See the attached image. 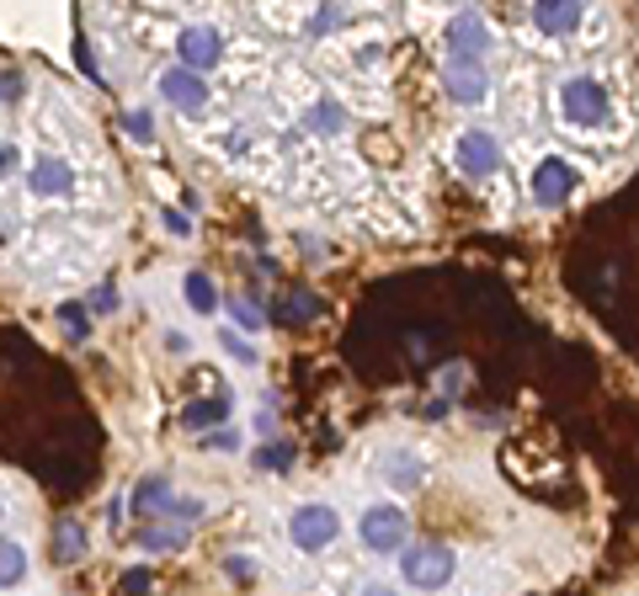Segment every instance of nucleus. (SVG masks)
Here are the masks:
<instances>
[{"instance_id":"393cba45","label":"nucleus","mask_w":639,"mask_h":596,"mask_svg":"<svg viewBox=\"0 0 639 596\" xmlns=\"http://www.w3.org/2000/svg\"><path fill=\"white\" fill-rule=\"evenodd\" d=\"M213 341H219V352L235 362V368H262V347H251V336H241V330L224 326Z\"/></svg>"},{"instance_id":"f03ea898","label":"nucleus","mask_w":639,"mask_h":596,"mask_svg":"<svg viewBox=\"0 0 639 596\" xmlns=\"http://www.w3.org/2000/svg\"><path fill=\"white\" fill-rule=\"evenodd\" d=\"M448 166L469 187H486L490 192L496 181H507V145H501V134L490 123H464L448 139Z\"/></svg>"},{"instance_id":"7ed1b4c3","label":"nucleus","mask_w":639,"mask_h":596,"mask_svg":"<svg viewBox=\"0 0 639 596\" xmlns=\"http://www.w3.org/2000/svg\"><path fill=\"white\" fill-rule=\"evenodd\" d=\"M395 575L405 592L437 596V592H454L458 586L464 560H458V549H448V543H405V554H395Z\"/></svg>"},{"instance_id":"4c0bfd02","label":"nucleus","mask_w":639,"mask_h":596,"mask_svg":"<svg viewBox=\"0 0 639 596\" xmlns=\"http://www.w3.org/2000/svg\"><path fill=\"white\" fill-rule=\"evenodd\" d=\"M251 437H262V443H273V437H277V416H273V405H262V411L251 416Z\"/></svg>"},{"instance_id":"6e6552de","label":"nucleus","mask_w":639,"mask_h":596,"mask_svg":"<svg viewBox=\"0 0 639 596\" xmlns=\"http://www.w3.org/2000/svg\"><path fill=\"white\" fill-rule=\"evenodd\" d=\"M405 543H411V511L405 501H363L358 511V549L373 554V560H395L405 554Z\"/></svg>"},{"instance_id":"dca6fc26","label":"nucleus","mask_w":639,"mask_h":596,"mask_svg":"<svg viewBox=\"0 0 639 596\" xmlns=\"http://www.w3.org/2000/svg\"><path fill=\"white\" fill-rule=\"evenodd\" d=\"M347 28H358L352 6H309L305 22H299V43H336Z\"/></svg>"},{"instance_id":"b1692460","label":"nucleus","mask_w":639,"mask_h":596,"mask_svg":"<svg viewBox=\"0 0 639 596\" xmlns=\"http://www.w3.org/2000/svg\"><path fill=\"white\" fill-rule=\"evenodd\" d=\"M230 421H235V411H230V400H224V394H219V400H198V405H187V411H182V426H187V432H198V437L213 432V426H230Z\"/></svg>"},{"instance_id":"9b49d317","label":"nucleus","mask_w":639,"mask_h":596,"mask_svg":"<svg viewBox=\"0 0 639 596\" xmlns=\"http://www.w3.org/2000/svg\"><path fill=\"white\" fill-rule=\"evenodd\" d=\"M437 86H443V96L454 102V107H486V102H496V70L480 60H443V70H437Z\"/></svg>"},{"instance_id":"a878e982","label":"nucleus","mask_w":639,"mask_h":596,"mask_svg":"<svg viewBox=\"0 0 639 596\" xmlns=\"http://www.w3.org/2000/svg\"><path fill=\"white\" fill-rule=\"evenodd\" d=\"M209 496H177V501H171V507H166V517H160V522H171V528H198V522H203V517H209Z\"/></svg>"},{"instance_id":"39448f33","label":"nucleus","mask_w":639,"mask_h":596,"mask_svg":"<svg viewBox=\"0 0 639 596\" xmlns=\"http://www.w3.org/2000/svg\"><path fill=\"white\" fill-rule=\"evenodd\" d=\"M347 533V517L331 507V501H299V507H288L283 517V538H288V549L299 554V560H320V554H331L336 543Z\"/></svg>"},{"instance_id":"ea45409f","label":"nucleus","mask_w":639,"mask_h":596,"mask_svg":"<svg viewBox=\"0 0 639 596\" xmlns=\"http://www.w3.org/2000/svg\"><path fill=\"white\" fill-rule=\"evenodd\" d=\"M352 596H411V592H405L400 581H363Z\"/></svg>"},{"instance_id":"79ce46f5","label":"nucleus","mask_w":639,"mask_h":596,"mask_svg":"<svg viewBox=\"0 0 639 596\" xmlns=\"http://www.w3.org/2000/svg\"><path fill=\"white\" fill-rule=\"evenodd\" d=\"M224 570H230L235 581H251V575H256V560H251V554H230V560H224Z\"/></svg>"},{"instance_id":"6ab92c4d","label":"nucleus","mask_w":639,"mask_h":596,"mask_svg":"<svg viewBox=\"0 0 639 596\" xmlns=\"http://www.w3.org/2000/svg\"><path fill=\"white\" fill-rule=\"evenodd\" d=\"M171 501H177V485H171V475L160 469V475H150V479H139V485H134V496H128V511H139L145 522H160Z\"/></svg>"},{"instance_id":"bb28decb","label":"nucleus","mask_w":639,"mask_h":596,"mask_svg":"<svg viewBox=\"0 0 639 596\" xmlns=\"http://www.w3.org/2000/svg\"><path fill=\"white\" fill-rule=\"evenodd\" d=\"M187 533L182 528H171V522H145V533H139V549L145 554H171V549H182Z\"/></svg>"},{"instance_id":"72a5a7b5","label":"nucleus","mask_w":639,"mask_h":596,"mask_svg":"<svg viewBox=\"0 0 639 596\" xmlns=\"http://www.w3.org/2000/svg\"><path fill=\"white\" fill-rule=\"evenodd\" d=\"M608 28H613V11H586V28H581V49L586 54H603L608 49Z\"/></svg>"},{"instance_id":"423d86ee","label":"nucleus","mask_w":639,"mask_h":596,"mask_svg":"<svg viewBox=\"0 0 639 596\" xmlns=\"http://www.w3.org/2000/svg\"><path fill=\"white\" fill-rule=\"evenodd\" d=\"M86 187V171L75 166L70 149H38L28 155V171H22V192L32 203H75Z\"/></svg>"},{"instance_id":"c756f323","label":"nucleus","mask_w":639,"mask_h":596,"mask_svg":"<svg viewBox=\"0 0 639 596\" xmlns=\"http://www.w3.org/2000/svg\"><path fill=\"white\" fill-rule=\"evenodd\" d=\"M118 309H123L118 283H92V294H86V315H92V320H113Z\"/></svg>"},{"instance_id":"f8f14e48","label":"nucleus","mask_w":639,"mask_h":596,"mask_svg":"<svg viewBox=\"0 0 639 596\" xmlns=\"http://www.w3.org/2000/svg\"><path fill=\"white\" fill-rule=\"evenodd\" d=\"M305 139H315V145H341L347 139V128H352V113H347V102L336 96V91H315L305 107H299V123H294Z\"/></svg>"},{"instance_id":"f3484780","label":"nucleus","mask_w":639,"mask_h":596,"mask_svg":"<svg viewBox=\"0 0 639 596\" xmlns=\"http://www.w3.org/2000/svg\"><path fill=\"white\" fill-rule=\"evenodd\" d=\"M363 554V549H358ZM358 554H320V596H352L363 586V560Z\"/></svg>"},{"instance_id":"f704fd0d","label":"nucleus","mask_w":639,"mask_h":596,"mask_svg":"<svg viewBox=\"0 0 639 596\" xmlns=\"http://www.w3.org/2000/svg\"><path fill=\"white\" fill-rule=\"evenodd\" d=\"M22 171H28V149H22L17 134H6V128H0V181L22 177Z\"/></svg>"},{"instance_id":"a18cd8bd","label":"nucleus","mask_w":639,"mask_h":596,"mask_svg":"<svg viewBox=\"0 0 639 596\" xmlns=\"http://www.w3.org/2000/svg\"><path fill=\"white\" fill-rule=\"evenodd\" d=\"M0 522H6V496H0Z\"/></svg>"},{"instance_id":"4be33fe9","label":"nucleus","mask_w":639,"mask_h":596,"mask_svg":"<svg viewBox=\"0 0 639 596\" xmlns=\"http://www.w3.org/2000/svg\"><path fill=\"white\" fill-rule=\"evenodd\" d=\"M182 309L192 315V320L219 315V288H213L209 272H182Z\"/></svg>"},{"instance_id":"7c9ffc66","label":"nucleus","mask_w":639,"mask_h":596,"mask_svg":"<svg viewBox=\"0 0 639 596\" xmlns=\"http://www.w3.org/2000/svg\"><path fill=\"white\" fill-rule=\"evenodd\" d=\"M294 469V443H262L256 447V475H288Z\"/></svg>"},{"instance_id":"f257e3e1","label":"nucleus","mask_w":639,"mask_h":596,"mask_svg":"<svg viewBox=\"0 0 639 596\" xmlns=\"http://www.w3.org/2000/svg\"><path fill=\"white\" fill-rule=\"evenodd\" d=\"M554 118H560V134H571L581 145H618L629 134L618 81L603 64H581L554 81Z\"/></svg>"},{"instance_id":"37998d69","label":"nucleus","mask_w":639,"mask_h":596,"mask_svg":"<svg viewBox=\"0 0 639 596\" xmlns=\"http://www.w3.org/2000/svg\"><path fill=\"white\" fill-rule=\"evenodd\" d=\"M166 352H177V358H192V336H187V330H166Z\"/></svg>"},{"instance_id":"a211bd4d","label":"nucleus","mask_w":639,"mask_h":596,"mask_svg":"<svg viewBox=\"0 0 639 596\" xmlns=\"http://www.w3.org/2000/svg\"><path fill=\"white\" fill-rule=\"evenodd\" d=\"M518 586V575L501 565V560H480V565L469 570V575H458V596H512Z\"/></svg>"},{"instance_id":"20e7f679","label":"nucleus","mask_w":639,"mask_h":596,"mask_svg":"<svg viewBox=\"0 0 639 596\" xmlns=\"http://www.w3.org/2000/svg\"><path fill=\"white\" fill-rule=\"evenodd\" d=\"M581 171H586V166H581L576 155H565V149H544V155L528 166V177H522L528 209H539V213L565 209V203L581 192Z\"/></svg>"},{"instance_id":"5701e85b","label":"nucleus","mask_w":639,"mask_h":596,"mask_svg":"<svg viewBox=\"0 0 639 596\" xmlns=\"http://www.w3.org/2000/svg\"><path fill=\"white\" fill-rule=\"evenodd\" d=\"M469 384H475V362H464V358H454V362H443L437 373H432V389H437V400H464L469 394Z\"/></svg>"},{"instance_id":"473e14b6","label":"nucleus","mask_w":639,"mask_h":596,"mask_svg":"<svg viewBox=\"0 0 639 596\" xmlns=\"http://www.w3.org/2000/svg\"><path fill=\"white\" fill-rule=\"evenodd\" d=\"M54 549H60L64 565L86 560V528H81V522H60V528H54Z\"/></svg>"},{"instance_id":"1a4fd4ad","label":"nucleus","mask_w":639,"mask_h":596,"mask_svg":"<svg viewBox=\"0 0 639 596\" xmlns=\"http://www.w3.org/2000/svg\"><path fill=\"white\" fill-rule=\"evenodd\" d=\"M155 96L171 107V113H182L187 123H209L219 113V86H213L209 75H192L182 64H166L160 75H155Z\"/></svg>"},{"instance_id":"e433bc0d","label":"nucleus","mask_w":639,"mask_h":596,"mask_svg":"<svg viewBox=\"0 0 639 596\" xmlns=\"http://www.w3.org/2000/svg\"><path fill=\"white\" fill-rule=\"evenodd\" d=\"M0 102H6V107H11V102H28V75H22V70H6V75H0Z\"/></svg>"},{"instance_id":"0eeeda50","label":"nucleus","mask_w":639,"mask_h":596,"mask_svg":"<svg viewBox=\"0 0 639 596\" xmlns=\"http://www.w3.org/2000/svg\"><path fill=\"white\" fill-rule=\"evenodd\" d=\"M437 49H443V60H480L490 64L496 60V49H501V38L490 28V17L480 6H458L443 17V28H437Z\"/></svg>"},{"instance_id":"2eb2a0df","label":"nucleus","mask_w":639,"mask_h":596,"mask_svg":"<svg viewBox=\"0 0 639 596\" xmlns=\"http://www.w3.org/2000/svg\"><path fill=\"white\" fill-rule=\"evenodd\" d=\"M32 123H38V134H49V139H81L86 134V118L75 113V107H64V96H38L32 102Z\"/></svg>"},{"instance_id":"a19ab883","label":"nucleus","mask_w":639,"mask_h":596,"mask_svg":"<svg viewBox=\"0 0 639 596\" xmlns=\"http://www.w3.org/2000/svg\"><path fill=\"white\" fill-rule=\"evenodd\" d=\"M60 326L70 330V341H86V315L81 309H60Z\"/></svg>"},{"instance_id":"c03bdc74","label":"nucleus","mask_w":639,"mask_h":596,"mask_svg":"<svg viewBox=\"0 0 639 596\" xmlns=\"http://www.w3.org/2000/svg\"><path fill=\"white\" fill-rule=\"evenodd\" d=\"M288 315H294V320H309V315H315V294H294Z\"/></svg>"},{"instance_id":"412c9836","label":"nucleus","mask_w":639,"mask_h":596,"mask_svg":"<svg viewBox=\"0 0 639 596\" xmlns=\"http://www.w3.org/2000/svg\"><path fill=\"white\" fill-rule=\"evenodd\" d=\"M32 581V554L22 538H6L0 533V592H22Z\"/></svg>"},{"instance_id":"9d476101","label":"nucleus","mask_w":639,"mask_h":596,"mask_svg":"<svg viewBox=\"0 0 639 596\" xmlns=\"http://www.w3.org/2000/svg\"><path fill=\"white\" fill-rule=\"evenodd\" d=\"M230 43H235V38L219 28L213 17H187L182 28H177V38H171V54H177L182 70L209 75V70H219V64L230 60Z\"/></svg>"},{"instance_id":"c85d7f7f","label":"nucleus","mask_w":639,"mask_h":596,"mask_svg":"<svg viewBox=\"0 0 639 596\" xmlns=\"http://www.w3.org/2000/svg\"><path fill=\"white\" fill-rule=\"evenodd\" d=\"M123 128H128V139L139 149H155V113L145 107V102H134L128 113H123Z\"/></svg>"},{"instance_id":"c9c22d12","label":"nucleus","mask_w":639,"mask_h":596,"mask_svg":"<svg viewBox=\"0 0 639 596\" xmlns=\"http://www.w3.org/2000/svg\"><path fill=\"white\" fill-rule=\"evenodd\" d=\"M155 219H160V230H166L171 240H192V235H198V224H192L182 209H155Z\"/></svg>"},{"instance_id":"2f4dec72","label":"nucleus","mask_w":639,"mask_h":596,"mask_svg":"<svg viewBox=\"0 0 639 596\" xmlns=\"http://www.w3.org/2000/svg\"><path fill=\"white\" fill-rule=\"evenodd\" d=\"M198 447H203V453H245V426H235V421H230V426H213V432L198 437Z\"/></svg>"},{"instance_id":"58836bf2","label":"nucleus","mask_w":639,"mask_h":596,"mask_svg":"<svg viewBox=\"0 0 639 596\" xmlns=\"http://www.w3.org/2000/svg\"><path fill=\"white\" fill-rule=\"evenodd\" d=\"M294 240H299V251H305L309 262H331V245H326V240H315L309 230H299Z\"/></svg>"},{"instance_id":"aec40b11","label":"nucleus","mask_w":639,"mask_h":596,"mask_svg":"<svg viewBox=\"0 0 639 596\" xmlns=\"http://www.w3.org/2000/svg\"><path fill=\"white\" fill-rule=\"evenodd\" d=\"M341 102H347V113L358 107L363 118H384L390 107H395V96H390V86L384 81H341V91H336Z\"/></svg>"},{"instance_id":"cd10ccee","label":"nucleus","mask_w":639,"mask_h":596,"mask_svg":"<svg viewBox=\"0 0 639 596\" xmlns=\"http://www.w3.org/2000/svg\"><path fill=\"white\" fill-rule=\"evenodd\" d=\"M224 309H230V330H241V336H262V330H267V320H262V309H256V304H251V298H230V304H224Z\"/></svg>"},{"instance_id":"ddd939ff","label":"nucleus","mask_w":639,"mask_h":596,"mask_svg":"<svg viewBox=\"0 0 639 596\" xmlns=\"http://www.w3.org/2000/svg\"><path fill=\"white\" fill-rule=\"evenodd\" d=\"M379 479H384V490H390V501H405V496H416L426 479H432V464H426L422 447H384L379 453Z\"/></svg>"},{"instance_id":"4468645a","label":"nucleus","mask_w":639,"mask_h":596,"mask_svg":"<svg viewBox=\"0 0 639 596\" xmlns=\"http://www.w3.org/2000/svg\"><path fill=\"white\" fill-rule=\"evenodd\" d=\"M586 11L592 6H581V0H544L528 11V32H539L544 43H576L586 28Z\"/></svg>"}]
</instances>
